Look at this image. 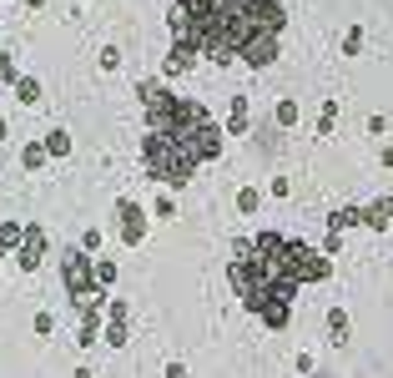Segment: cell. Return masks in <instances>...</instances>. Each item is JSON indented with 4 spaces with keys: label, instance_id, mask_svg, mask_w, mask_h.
<instances>
[{
    "label": "cell",
    "instance_id": "6da1fadb",
    "mask_svg": "<svg viewBox=\"0 0 393 378\" xmlns=\"http://www.w3.org/2000/svg\"><path fill=\"white\" fill-rule=\"evenodd\" d=\"M172 36L217 66H272L283 40L277 0H172Z\"/></svg>",
    "mask_w": 393,
    "mask_h": 378
},
{
    "label": "cell",
    "instance_id": "7a4b0ae2",
    "mask_svg": "<svg viewBox=\"0 0 393 378\" xmlns=\"http://www.w3.org/2000/svg\"><path fill=\"white\" fill-rule=\"evenodd\" d=\"M333 273V262L308 247V242H293V237H277V232H257V237H242L232 247V293L242 298L247 313H257L267 328L283 333L293 323V293L303 283H323Z\"/></svg>",
    "mask_w": 393,
    "mask_h": 378
},
{
    "label": "cell",
    "instance_id": "3957f363",
    "mask_svg": "<svg viewBox=\"0 0 393 378\" xmlns=\"http://www.w3.org/2000/svg\"><path fill=\"white\" fill-rule=\"evenodd\" d=\"M141 106H146V126H151L156 136L182 141V146L197 156V167H202V161H212V156L222 151V126L202 112L197 101L172 96V91L156 86V81H141Z\"/></svg>",
    "mask_w": 393,
    "mask_h": 378
},
{
    "label": "cell",
    "instance_id": "277c9868",
    "mask_svg": "<svg viewBox=\"0 0 393 378\" xmlns=\"http://www.w3.org/2000/svg\"><path fill=\"white\" fill-rule=\"evenodd\" d=\"M141 161H146V172H151L156 182H166V187H187V182L197 177V156H192L182 141L156 136V131H146V141H141Z\"/></svg>",
    "mask_w": 393,
    "mask_h": 378
},
{
    "label": "cell",
    "instance_id": "5b68a950",
    "mask_svg": "<svg viewBox=\"0 0 393 378\" xmlns=\"http://www.w3.org/2000/svg\"><path fill=\"white\" fill-rule=\"evenodd\" d=\"M61 278H66V288L76 293V298H86L91 288H96V273H91V257L86 252H66V262H61Z\"/></svg>",
    "mask_w": 393,
    "mask_h": 378
},
{
    "label": "cell",
    "instance_id": "8992f818",
    "mask_svg": "<svg viewBox=\"0 0 393 378\" xmlns=\"http://www.w3.org/2000/svg\"><path fill=\"white\" fill-rule=\"evenodd\" d=\"M117 217H122V237H126V242H141V237H146V212H141L136 202L122 197V202H117Z\"/></svg>",
    "mask_w": 393,
    "mask_h": 378
},
{
    "label": "cell",
    "instance_id": "52a82bcc",
    "mask_svg": "<svg viewBox=\"0 0 393 378\" xmlns=\"http://www.w3.org/2000/svg\"><path fill=\"white\" fill-rule=\"evenodd\" d=\"M41 252H45V232L41 227H26V237H21V267H26V273H36Z\"/></svg>",
    "mask_w": 393,
    "mask_h": 378
},
{
    "label": "cell",
    "instance_id": "ba28073f",
    "mask_svg": "<svg viewBox=\"0 0 393 378\" xmlns=\"http://www.w3.org/2000/svg\"><path fill=\"white\" fill-rule=\"evenodd\" d=\"M122 338H126V308H122V303H111V323H106V343L117 348Z\"/></svg>",
    "mask_w": 393,
    "mask_h": 378
},
{
    "label": "cell",
    "instance_id": "9c48e42d",
    "mask_svg": "<svg viewBox=\"0 0 393 378\" xmlns=\"http://www.w3.org/2000/svg\"><path fill=\"white\" fill-rule=\"evenodd\" d=\"M388 217H393V197H383V202L363 207V222H368V227H388Z\"/></svg>",
    "mask_w": 393,
    "mask_h": 378
},
{
    "label": "cell",
    "instance_id": "30bf717a",
    "mask_svg": "<svg viewBox=\"0 0 393 378\" xmlns=\"http://www.w3.org/2000/svg\"><path fill=\"white\" fill-rule=\"evenodd\" d=\"M192 61H197V50H192V45H182V40H177V45H172V56H166V71H187V66H192Z\"/></svg>",
    "mask_w": 393,
    "mask_h": 378
},
{
    "label": "cell",
    "instance_id": "8fae6325",
    "mask_svg": "<svg viewBox=\"0 0 393 378\" xmlns=\"http://www.w3.org/2000/svg\"><path fill=\"white\" fill-rule=\"evenodd\" d=\"M16 96H21L26 106H36V101H41V81H31V76H21V81H16Z\"/></svg>",
    "mask_w": 393,
    "mask_h": 378
},
{
    "label": "cell",
    "instance_id": "7c38bea8",
    "mask_svg": "<svg viewBox=\"0 0 393 378\" xmlns=\"http://www.w3.org/2000/svg\"><path fill=\"white\" fill-rule=\"evenodd\" d=\"M328 333H333V343H348V318H343V308L328 318Z\"/></svg>",
    "mask_w": 393,
    "mask_h": 378
},
{
    "label": "cell",
    "instance_id": "4fadbf2b",
    "mask_svg": "<svg viewBox=\"0 0 393 378\" xmlns=\"http://www.w3.org/2000/svg\"><path fill=\"white\" fill-rule=\"evenodd\" d=\"M45 151H50V156H66V151H71V136H66V131H50V136H45Z\"/></svg>",
    "mask_w": 393,
    "mask_h": 378
},
{
    "label": "cell",
    "instance_id": "5bb4252c",
    "mask_svg": "<svg viewBox=\"0 0 393 378\" xmlns=\"http://www.w3.org/2000/svg\"><path fill=\"white\" fill-rule=\"evenodd\" d=\"M227 126H232V131H242V126H247V101H242V96L232 101V112H227Z\"/></svg>",
    "mask_w": 393,
    "mask_h": 378
},
{
    "label": "cell",
    "instance_id": "9a60e30c",
    "mask_svg": "<svg viewBox=\"0 0 393 378\" xmlns=\"http://www.w3.org/2000/svg\"><path fill=\"white\" fill-rule=\"evenodd\" d=\"M21 237H26V232H21L16 222H6V227H0V252H6V247H16Z\"/></svg>",
    "mask_w": 393,
    "mask_h": 378
},
{
    "label": "cell",
    "instance_id": "2e32d148",
    "mask_svg": "<svg viewBox=\"0 0 393 378\" xmlns=\"http://www.w3.org/2000/svg\"><path fill=\"white\" fill-rule=\"evenodd\" d=\"M45 156H50L45 146H26V156H21V161H26V167H41V161H45Z\"/></svg>",
    "mask_w": 393,
    "mask_h": 378
},
{
    "label": "cell",
    "instance_id": "e0dca14e",
    "mask_svg": "<svg viewBox=\"0 0 393 378\" xmlns=\"http://www.w3.org/2000/svg\"><path fill=\"white\" fill-rule=\"evenodd\" d=\"M101 66H106V71H117V66H122V50H117V45H106V50H101Z\"/></svg>",
    "mask_w": 393,
    "mask_h": 378
},
{
    "label": "cell",
    "instance_id": "ac0fdd59",
    "mask_svg": "<svg viewBox=\"0 0 393 378\" xmlns=\"http://www.w3.org/2000/svg\"><path fill=\"white\" fill-rule=\"evenodd\" d=\"M0 76H6V81H21V76H16V61H11V56H0Z\"/></svg>",
    "mask_w": 393,
    "mask_h": 378
},
{
    "label": "cell",
    "instance_id": "d6986e66",
    "mask_svg": "<svg viewBox=\"0 0 393 378\" xmlns=\"http://www.w3.org/2000/svg\"><path fill=\"white\" fill-rule=\"evenodd\" d=\"M166 378H187V368H182V363H172V368H166Z\"/></svg>",
    "mask_w": 393,
    "mask_h": 378
},
{
    "label": "cell",
    "instance_id": "ffe728a7",
    "mask_svg": "<svg viewBox=\"0 0 393 378\" xmlns=\"http://www.w3.org/2000/svg\"><path fill=\"white\" fill-rule=\"evenodd\" d=\"M26 6H31V11H41V6H45V0H26Z\"/></svg>",
    "mask_w": 393,
    "mask_h": 378
},
{
    "label": "cell",
    "instance_id": "44dd1931",
    "mask_svg": "<svg viewBox=\"0 0 393 378\" xmlns=\"http://www.w3.org/2000/svg\"><path fill=\"white\" fill-rule=\"evenodd\" d=\"M383 161H388V167H393V146H388V151H383Z\"/></svg>",
    "mask_w": 393,
    "mask_h": 378
},
{
    "label": "cell",
    "instance_id": "7402d4cb",
    "mask_svg": "<svg viewBox=\"0 0 393 378\" xmlns=\"http://www.w3.org/2000/svg\"><path fill=\"white\" fill-rule=\"evenodd\" d=\"M0 136H6V122H0Z\"/></svg>",
    "mask_w": 393,
    "mask_h": 378
}]
</instances>
